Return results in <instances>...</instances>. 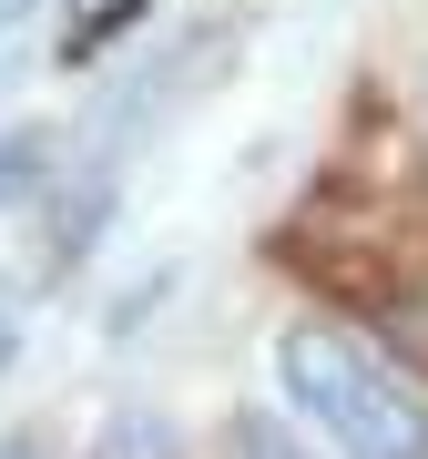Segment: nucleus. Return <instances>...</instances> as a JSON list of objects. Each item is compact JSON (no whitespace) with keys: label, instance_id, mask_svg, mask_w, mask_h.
Returning a JSON list of instances; mask_svg holds the SVG:
<instances>
[{"label":"nucleus","instance_id":"1","mask_svg":"<svg viewBox=\"0 0 428 459\" xmlns=\"http://www.w3.org/2000/svg\"><path fill=\"white\" fill-rule=\"evenodd\" d=\"M286 388H296V409L327 429L347 459H428V409L367 358L357 337L296 327L286 337Z\"/></svg>","mask_w":428,"mask_h":459},{"label":"nucleus","instance_id":"2","mask_svg":"<svg viewBox=\"0 0 428 459\" xmlns=\"http://www.w3.org/2000/svg\"><path fill=\"white\" fill-rule=\"evenodd\" d=\"M367 327H378L398 358L428 368V286H388V296H367Z\"/></svg>","mask_w":428,"mask_h":459},{"label":"nucleus","instance_id":"3","mask_svg":"<svg viewBox=\"0 0 428 459\" xmlns=\"http://www.w3.org/2000/svg\"><path fill=\"white\" fill-rule=\"evenodd\" d=\"M102 214H113V174H92L82 195H62V214H51V265H82V246H92Z\"/></svg>","mask_w":428,"mask_h":459},{"label":"nucleus","instance_id":"4","mask_svg":"<svg viewBox=\"0 0 428 459\" xmlns=\"http://www.w3.org/2000/svg\"><path fill=\"white\" fill-rule=\"evenodd\" d=\"M102 459H184V439H174V419H153V409H123L113 429H102Z\"/></svg>","mask_w":428,"mask_h":459},{"label":"nucleus","instance_id":"5","mask_svg":"<svg viewBox=\"0 0 428 459\" xmlns=\"http://www.w3.org/2000/svg\"><path fill=\"white\" fill-rule=\"evenodd\" d=\"M225 459H306V439H296L276 409H245V419L225 429Z\"/></svg>","mask_w":428,"mask_h":459},{"label":"nucleus","instance_id":"6","mask_svg":"<svg viewBox=\"0 0 428 459\" xmlns=\"http://www.w3.org/2000/svg\"><path fill=\"white\" fill-rule=\"evenodd\" d=\"M51 164V143H41V133H0V204H21V195H41V174Z\"/></svg>","mask_w":428,"mask_h":459},{"label":"nucleus","instance_id":"7","mask_svg":"<svg viewBox=\"0 0 428 459\" xmlns=\"http://www.w3.org/2000/svg\"><path fill=\"white\" fill-rule=\"evenodd\" d=\"M133 11H143V0H102V21H82V31H72L62 51H72V62H92V51L113 41V31H133Z\"/></svg>","mask_w":428,"mask_h":459},{"label":"nucleus","instance_id":"8","mask_svg":"<svg viewBox=\"0 0 428 459\" xmlns=\"http://www.w3.org/2000/svg\"><path fill=\"white\" fill-rule=\"evenodd\" d=\"M11 347H21V337H11V307H0V368H11Z\"/></svg>","mask_w":428,"mask_h":459},{"label":"nucleus","instance_id":"9","mask_svg":"<svg viewBox=\"0 0 428 459\" xmlns=\"http://www.w3.org/2000/svg\"><path fill=\"white\" fill-rule=\"evenodd\" d=\"M0 459H41V449H31V439H0Z\"/></svg>","mask_w":428,"mask_h":459},{"label":"nucleus","instance_id":"10","mask_svg":"<svg viewBox=\"0 0 428 459\" xmlns=\"http://www.w3.org/2000/svg\"><path fill=\"white\" fill-rule=\"evenodd\" d=\"M418 123H428V72H418Z\"/></svg>","mask_w":428,"mask_h":459}]
</instances>
